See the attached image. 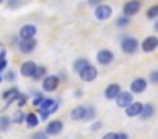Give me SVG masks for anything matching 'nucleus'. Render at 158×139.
Returning <instances> with one entry per match:
<instances>
[{
	"mask_svg": "<svg viewBox=\"0 0 158 139\" xmlns=\"http://www.w3.org/2000/svg\"><path fill=\"white\" fill-rule=\"evenodd\" d=\"M153 27H155V31H156V32H158V20H156V22H155V26H153Z\"/></svg>",
	"mask_w": 158,
	"mask_h": 139,
	"instance_id": "37",
	"label": "nucleus"
},
{
	"mask_svg": "<svg viewBox=\"0 0 158 139\" xmlns=\"http://www.w3.org/2000/svg\"><path fill=\"white\" fill-rule=\"evenodd\" d=\"M43 100H44V98H43V95H36V98H34V105H39Z\"/></svg>",
	"mask_w": 158,
	"mask_h": 139,
	"instance_id": "32",
	"label": "nucleus"
},
{
	"mask_svg": "<svg viewBox=\"0 0 158 139\" xmlns=\"http://www.w3.org/2000/svg\"><path fill=\"white\" fill-rule=\"evenodd\" d=\"M36 47V39L32 37V39H21V43H19V49H21L22 54H29L32 53Z\"/></svg>",
	"mask_w": 158,
	"mask_h": 139,
	"instance_id": "11",
	"label": "nucleus"
},
{
	"mask_svg": "<svg viewBox=\"0 0 158 139\" xmlns=\"http://www.w3.org/2000/svg\"><path fill=\"white\" fill-rule=\"evenodd\" d=\"M131 102H133V93H131V92L121 90V93L116 97V104H117V107H121V108H126Z\"/></svg>",
	"mask_w": 158,
	"mask_h": 139,
	"instance_id": "7",
	"label": "nucleus"
},
{
	"mask_svg": "<svg viewBox=\"0 0 158 139\" xmlns=\"http://www.w3.org/2000/svg\"><path fill=\"white\" fill-rule=\"evenodd\" d=\"M60 85V78L55 75H46L43 78V90L44 92H55Z\"/></svg>",
	"mask_w": 158,
	"mask_h": 139,
	"instance_id": "4",
	"label": "nucleus"
},
{
	"mask_svg": "<svg viewBox=\"0 0 158 139\" xmlns=\"http://www.w3.org/2000/svg\"><path fill=\"white\" fill-rule=\"evenodd\" d=\"M87 2L90 3V5H94V7H97V5H100L102 3V0H87Z\"/></svg>",
	"mask_w": 158,
	"mask_h": 139,
	"instance_id": "33",
	"label": "nucleus"
},
{
	"mask_svg": "<svg viewBox=\"0 0 158 139\" xmlns=\"http://www.w3.org/2000/svg\"><path fill=\"white\" fill-rule=\"evenodd\" d=\"M102 139H116V132H109V134H106Z\"/></svg>",
	"mask_w": 158,
	"mask_h": 139,
	"instance_id": "34",
	"label": "nucleus"
},
{
	"mask_svg": "<svg viewBox=\"0 0 158 139\" xmlns=\"http://www.w3.org/2000/svg\"><path fill=\"white\" fill-rule=\"evenodd\" d=\"M153 114H155V107H153V104H146V105H143V108H141L139 117L143 119V121H146V119H150Z\"/></svg>",
	"mask_w": 158,
	"mask_h": 139,
	"instance_id": "19",
	"label": "nucleus"
},
{
	"mask_svg": "<svg viewBox=\"0 0 158 139\" xmlns=\"http://www.w3.org/2000/svg\"><path fill=\"white\" fill-rule=\"evenodd\" d=\"M148 87V81L144 80V78H136V80L131 81V92L133 93H141V92H144Z\"/></svg>",
	"mask_w": 158,
	"mask_h": 139,
	"instance_id": "12",
	"label": "nucleus"
},
{
	"mask_svg": "<svg viewBox=\"0 0 158 139\" xmlns=\"http://www.w3.org/2000/svg\"><path fill=\"white\" fill-rule=\"evenodd\" d=\"M87 64H90V63H89V59H85V58H78V59H77L75 63H73V70H75L77 73H80V71H82L83 68L87 66Z\"/></svg>",
	"mask_w": 158,
	"mask_h": 139,
	"instance_id": "21",
	"label": "nucleus"
},
{
	"mask_svg": "<svg viewBox=\"0 0 158 139\" xmlns=\"http://www.w3.org/2000/svg\"><path fill=\"white\" fill-rule=\"evenodd\" d=\"M116 139H127L126 132H116Z\"/></svg>",
	"mask_w": 158,
	"mask_h": 139,
	"instance_id": "31",
	"label": "nucleus"
},
{
	"mask_svg": "<svg viewBox=\"0 0 158 139\" xmlns=\"http://www.w3.org/2000/svg\"><path fill=\"white\" fill-rule=\"evenodd\" d=\"M119 93H121V85L117 83H110L106 88V98H109V100H116V97Z\"/></svg>",
	"mask_w": 158,
	"mask_h": 139,
	"instance_id": "17",
	"label": "nucleus"
},
{
	"mask_svg": "<svg viewBox=\"0 0 158 139\" xmlns=\"http://www.w3.org/2000/svg\"><path fill=\"white\" fill-rule=\"evenodd\" d=\"M121 49H123L126 54L136 53V49H138V39H136V37H131V36L123 37V41H121Z\"/></svg>",
	"mask_w": 158,
	"mask_h": 139,
	"instance_id": "2",
	"label": "nucleus"
},
{
	"mask_svg": "<svg viewBox=\"0 0 158 139\" xmlns=\"http://www.w3.org/2000/svg\"><path fill=\"white\" fill-rule=\"evenodd\" d=\"M85 110H87V105H78V107H75L70 112V117L73 121H83L85 119Z\"/></svg>",
	"mask_w": 158,
	"mask_h": 139,
	"instance_id": "18",
	"label": "nucleus"
},
{
	"mask_svg": "<svg viewBox=\"0 0 158 139\" xmlns=\"http://www.w3.org/2000/svg\"><path fill=\"white\" fill-rule=\"evenodd\" d=\"M2 2H4V0H0V3H2Z\"/></svg>",
	"mask_w": 158,
	"mask_h": 139,
	"instance_id": "38",
	"label": "nucleus"
},
{
	"mask_svg": "<svg viewBox=\"0 0 158 139\" xmlns=\"http://www.w3.org/2000/svg\"><path fill=\"white\" fill-rule=\"evenodd\" d=\"M129 24H131V17H127V15H121L119 19L116 20L117 27H126V26H129Z\"/></svg>",
	"mask_w": 158,
	"mask_h": 139,
	"instance_id": "25",
	"label": "nucleus"
},
{
	"mask_svg": "<svg viewBox=\"0 0 158 139\" xmlns=\"http://www.w3.org/2000/svg\"><path fill=\"white\" fill-rule=\"evenodd\" d=\"M139 9H141V0H127L123 7V12H124V15L133 17L139 12Z\"/></svg>",
	"mask_w": 158,
	"mask_h": 139,
	"instance_id": "3",
	"label": "nucleus"
},
{
	"mask_svg": "<svg viewBox=\"0 0 158 139\" xmlns=\"http://www.w3.org/2000/svg\"><path fill=\"white\" fill-rule=\"evenodd\" d=\"M19 95H21V93H19V90H17V88H9V90L5 92V93L2 95V97H4L5 104H7V107H9L10 104H14V102L17 100V97H19ZM7 107H5V108H7Z\"/></svg>",
	"mask_w": 158,
	"mask_h": 139,
	"instance_id": "16",
	"label": "nucleus"
},
{
	"mask_svg": "<svg viewBox=\"0 0 158 139\" xmlns=\"http://www.w3.org/2000/svg\"><path fill=\"white\" fill-rule=\"evenodd\" d=\"M141 108H143V104H139V102H131L126 107V115L127 117H136V115L141 114Z\"/></svg>",
	"mask_w": 158,
	"mask_h": 139,
	"instance_id": "15",
	"label": "nucleus"
},
{
	"mask_svg": "<svg viewBox=\"0 0 158 139\" xmlns=\"http://www.w3.org/2000/svg\"><path fill=\"white\" fill-rule=\"evenodd\" d=\"M44 76H46V66H36V71L32 75V78L34 80H43Z\"/></svg>",
	"mask_w": 158,
	"mask_h": 139,
	"instance_id": "22",
	"label": "nucleus"
},
{
	"mask_svg": "<svg viewBox=\"0 0 158 139\" xmlns=\"http://www.w3.org/2000/svg\"><path fill=\"white\" fill-rule=\"evenodd\" d=\"M19 3H21V0H10V2H9V7H17Z\"/></svg>",
	"mask_w": 158,
	"mask_h": 139,
	"instance_id": "35",
	"label": "nucleus"
},
{
	"mask_svg": "<svg viewBox=\"0 0 158 139\" xmlns=\"http://www.w3.org/2000/svg\"><path fill=\"white\" fill-rule=\"evenodd\" d=\"M38 107H39V115H41L43 119H46L49 114H53L55 110H58V104H56L55 100H51V98H44Z\"/></svg>",
	"mask_w": 158,
	"mask_h": 139,
	"instance_id": "1",
	"label": "nucleus"
},
{
	"mask_svg": "<svg viewBox=\"0 0 158 139\" xmlns=\"http://www.w3.org/2000/svg\"><path fill=\"white\" fill-rule=\"evenodd\" d=\"M10 119L9 117H5V115H2L0 117V131L2 132H5V131H9V127H10Z\"/></svg>",
	"mask_w": 158,
	"mask_h": 139,
	"instance_id": "23",
	"label": "nucleus"
},
{
	"mask_svg": "<svg viewBox=\"0 0 158 139\" xmlns=\"http://www.w3.org/2000/svg\"><path fill=\"white\" fill-rule=\"evenodd\" d=\"M80 78H82L83 81H94L97 78V75H99V71H97L95 66H92V64H87L85 68H83L82 71H80Z\"/></svg>",
	"mask_w": 158,
	"mask_h": 139,
	"instance_id": "6",
	"label": "nucleus"
},
{
	"mask_svg": "<svg viewBox=\"0 0 158 139\" xmlns=\"http://www.w3.org/2000/svg\"><path fill=\"white\" fill-rule=\"evenodd\" d=\"M36 66H38V64H36L34 61H26V63H22L21 75L26 76V78H29V76L32 78V75H34V71H36Z\"/></svg>",
	"mask_w": 158,
	"mask_h": 139,
	"instance_id": "14",
	"label": "nucleus"
},
{
	"mask_svg": "<svg viewBox=\"0 0 158 139\" xmlns=\"http://www.w3.org/2000/svg\"><path fill=\"white\" fill-rule=\"evenodd\" d=\"M95 117V108L90 107V105H87V110H85V119L83 121H92V119Z\"/></svg>",
	"mask_w": 158,
	"mask_h": 139,
	"instance_id": "26",
	"label": "nucleus"
},
{
	"mask_svg": "<svg viewBox=\"0 0 158 139\" xmlns=\"http://www.w3.org/2000/svg\"><path fill=\"white\" fill-rule=\"evenodd\" d=\"M61 131H63V122L56 119V121H51L48 125H46V131L44 132L48 136H56V134H60Z\"/></svg>",
	"mask_w": 158,
	"mask_h": 139,
	"instance_id": "10",
	"label": "nucleus"
},
{
	"mask_svg": "<svg viewBox=\"0 0 158 139\" xmlns=\"http://www.w3.org/2000/svg\"><path fill=\"white\" fill-rule=\"evenodd\" d=\"M150 80L153 81V83H158V70L151 71V75H150Z\"/></svg>",
	"mask_w": 158,
	"mask_h": 139,
	"instance_id": "29",
	"label": "nucleus"
},
{
	"mask_svg": "<svg viewBox=\"0 0 158 139\" xmlns=\"http://www.w3.org/2000/svg\"><path fill=\"white\" fill-rule=\"evenodd\" d=\"M146 17L148 19H158V3H155V5H151L150 9H148Z\"/></svg>",
	"mask_w": 158,
	"mask_h": 139,
	"instance_id": "24",
	"label": "nucleus"
},
{
	"mask_svg": "<svg viewBox=\"0 0 158 139\" xmlns=\"http://www.w3.org/2000/svg\"><path fill=\"white\" fill-rule=\"evenodd\" d=\"M95 19L99 20H107L110 15H112V7L107 5V3H100V5L95 7Z\"/></svg>",
	"mask_w": 158,
	"mask_h": 139,
	"instance_id": "5",
	"label": "nucleus"
},
{
	"mask_svg": "<svg viewBox=\"0 0 158 139\" xmlns=\"http://www.w3.org/2000/svg\"><path fill=\"white\" fill-rule=\"evenodd\" d=\"M156 47H158V37H155V36H148L143 41V44H141L143 53H153Z\"/></svg>",
	"mask_w": 158,
	"mask_h": 139,
	"instance_id": "8",
	"label": "nucleus"
},
{
	"mask_svg": "<svg viewBox=\"0 0 158 139\" xmlns=\"http://www.w3.org/2000/svg\"><path fill=\"white\" fill-rule=\"evenodd\" d=\"M97 61H99V64H110L114 61V54H112V51H109V49H100L99 53H97Z\"/></svg>",
	"mask_w": 158,
	"mask_h": 139,
	"instance_id": "9",
	"label": "nucleus"
},
{
	"mask_svg": "<svg viewBox=\"0 0 158 139\" xmlns=\"http://www.w3.org/2000/svg\"><path fill=\"white\" fill-rule=\"evenodd\" d=\"M99 127H100V122H97V124H94V125H92V129H94V131H97Z\"/></svg>",
	"mask_w": 158,
	"mask_h": 139,
	"instance_id": "36",
	"label": "nucleus"
},
{
	"mask_svg": "<svg viewBox=\"0 0 158 139\" xmlns=\"http://www.w3.org/2000/svg\"><path fill=\"white\" fill-rule=\"evenodd\" d=\"M14 78H15V73H14V71H9V73L4 76V80H7V81H12Z\"/></svg>",
	"mask_w": 158,
	"mask_h": 139,
	"instance_id": "30",
	"label": "nucleus"
},
{
	"mask_svg": "<svg viewBox=\"0 0 158 139\" xmlns=\"http://www.w3.org/2000/svg\"><path fill=\"white\" fill-rule=\"evenodd\" d=\"M19 36H21V39H32L36 36V26H32V24L22 26L19 31Z\"/></svg>",
	"mask_w": 158,
	"mask_h": 139,
	"instance_id": "13",
	"label": "nucleus"
},
{
	"mask_svg": "<svg viewBox=\"0 0 158 139\" xmlns=\"http://www.w3.org/2000/svg\"><path fill=\"white\" fill-rule=\"evenodd\" d=\"M24 121H26V124H27V127H29V129H34L36 125L39 124V117L34 114V112H31V114H27V115H26V119H24Z\"/></svg>",
	"mask_w": 158,
	"mask_h": 139,
	"instance_id": "20",
	"label": "nucleus"
},
{
	"mask_svg": "<svg viewBox=\"0 0 158 139\" xmlns=\"http://www.w3.org/2000/svg\"><path fill=\"white\" fill-rule=\"evenodd\" d=\"M24 119H26V115L22 114L21 110H17V112L14 114V121H12V122H15V124H21V122H24Z\"/></svg>",
	"mask_w": 158,
	"mask_h": 139,
	"instance_id": "27",
	"label": "nucleus"
},
{
	"mask_svg": "<svg viewBox=\"0 0 158 139\" xmlns=\"http://www.w3.org/2000/svg\"><path fill=\"white\" fill-rule=\"evenodd\" d=\"M32 139H49V137H48L46 132H36V134L32 136Z\"/></svg>",
	"mask_w": 158,
	"mask_h": 139,
	"instance_id": "28",
	"label": "nucleus"
}]
</instances>
